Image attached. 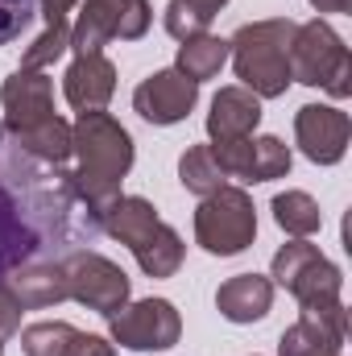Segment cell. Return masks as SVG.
Here are the masks:
<instances>
[{
    "instance_id": "6da1fadb",
    "label": "cell",
    "mask_w": 352,
    "mask_h": 356,
    "mask_svg": "<svg viewBox=\"0 0 352 356\" xmlns=\"http://www.w3.org/2000/svg\"><path fill=\"white\" fill-rule=\"evenodd\" d=\"M104 232L71 170L38 162L0 124V286L25 269L63 266Z\"/></svg>"
},
{
    "instance_id": "7a4b0ae2",
    "label": "cell",
    "mask_w": 352,
    "mask_h": 356,
    "mask_svg": "<svg viewBox=\"0 0 352 356\" xmlns=\"http://www.w3.org/2000/svg\"><path fill=\"white\" fill-rule=\"evenodd\" d=\"M71 154L79 158L71 170L79 199L91 211H104L120 195V182L133 166V137L108 112H79L71 124Z\"/></svg>"
},
{
    "instance_id": "3957f363",
    "label": "cell",
    "mask_w": 352,
    "mask_h": 356,
    "mask_svg": "<svg viewBox=\"0 0 352 356\" xmlns=\"http://www.w3.org/2000/svg\"><path fill=\"white\" fill-rule=\"evenodd\" d=\"M99 224L120 241L129 245V253L137 257V266L145 269L150 277H175L182 266V236H178L170 224L158 220L154 203L141 199V195H116L104 211H99Z\"/></svg>"
},
{
    "instance_id": "277c9868",
    "label": "cell",
    "mask_w": 352,
    "mask_h": 356,
    "mask_svg": "<svg viewBox=\"0 0 352 356\" xmlns=\"http://www.w3.org/2000/svg\"><path fill=\"white\" fill-rule=\"evenodd\" d=\"M294 29H298L294 21L273 17V21L241 25L237 38L228 42L241 88H249L257 99H273L290 88V38H294Z\"/></svg>"
},
{
    "instance_id": "5b68a950",
    "label": "cell",
    "mask_w": 352,
    "mask_h": 356,
    "mask_svg": "<svg viewBox=\"0 0 352 356\" xmlns=\"http://www.w3.org/2000/svg\"><path fill=\"white\" fill-rule=\"evenodd\" d=\"M290 79L307 88H323L336 99L352 95V54L328 21H307L290 38Z\"/></svg>"
},
{
    "instance_id": "8992f818",
    "label": "cell",
    "mask_w": 352,
    "mask_h": 356,
    "mask_svg": "<svg viewBox=\"0 0 352 356\" xmlns=\"http://www.w3.org/2000/svg\"><path fill=\"white\" fill-rule=\"evenodd\" d=\"M257 236V211L253 199L241 186H220L211 195H203L199 211H195V241L211 253V257H232L245 253Z\"/></svg>"
},
{
    "instance_id": "52a82bcc",
    "label": "cell",
    "mask_w": 352,
    "mask_h": 356,
    "mask_svg": "<svg viewBox=\"0 0 352 356\" xmlns=\"http://www.w3.org/2000/svg\"><path fill=\"white\" fill-rule=\"evenodd\" d=\"M278 286H286L303 311H319V307H332L340 302V269L332 266L315 245L307 241H290L273 253V273H269Z\"/></svg>"
},
{
    "instance_id": "ba28073f",
    "label": "cell",
    "mask_w": 352,
    "mask_h": 356,
    "mask_svg": "<svg viewBox=\"0 0 352 356\" xmlns=\"http://www.w3.org/2000/svg\"><path fill=\"white\" fill-rule=\"evenodd\" d=\"M150 29V0H83L71 25L75 54H104L108 42H137Z\"/></svg>"
},
{
    "instance_id": "9c48e42d",
    "label": "cell",
    "mask_w": 352,
    "mask_h": 356,
    "mask_svg": "<svg viewBox=\"0 0 352 356\" xmlns=\"http://www.w3.org/2000/svg\"><path fill=\"white\" fill-rule=\"evenodd\" d=\"M108 332L120 348H137V353H166L178 344L182 319H178L175 302L166 298H141V302H125L116 315H108Z\"/></svg>"
},
{
    "instance_id": "30bf717a",
    "label": "cell",
    "mask_w": 352,
    "mask_h": 356,
    "mask_svg": "<svg viewBox=\"0 0 352 356\" xmlns=\"http://www.w3.org/2000/svg\"><path fill=\"white\" fill-rule=\"evenodd\" d=\"M63 277H67V298L83 302L88 311H99L104 319L116 315L129 302V277H125V269L112 266L99 253H91V249L67 257L63 261Z\"/></svg>"
},
{
    "instance_id": "8fae6325",
    "label": "cell",
    "mask_w": 352,
    "mask_h": 356,
    "mask_svg": "<svg viewBox=\"0 0 352 356\" xmlns=\"http://www.w3.org/2000/svg\"><path fill=\"white\" fill-rule=\"evenodd\" d=\"M211 154L224 166V175L241 178V182H269V178H286V170H290V149L278 137L211 141Z\"/></svg>"
},
{
    "instance_id": "7c38bea8",
    "label": "cell",
    "mask_w": 352,
    "mask_h": 356,
    "mask_svg": "<svg viewBox=\"0 0 352 356\" xmlns=\"http://www.w3.org/2000/svg\"><path fill=\"white\" fill-rule=\"evenodd\" d=\"M344 332H349L344 302L303 311L298 323H290L282 332L278 356H344Z\"/></svg>"
},
{
    "instance_id": "4fadbf2b",
    "label": "cell",
    "mask_w": 352,
    "mask_h": 356,
    "mask_svg": "<svg viewBox=\"0 0 352 356\" xmlns=\"http://www.w3.org/2000/svg\"><path fill=\"white\" fill-rule=\"evenodd\" d=\"M349 116L332 104H307L294 116V141L315 166H336L349 149Z\"/></svg>"
},
{
    "instance_id": "5bb4252c",
    "label": "cell",
    "mask_w": 352,
    "mask_h": 356,
    "mask_svg": "<svg viewBox=\"0 0 352 356\" xmlns=\"http://www.w3.org/2000/svg\"><path fill=\"white\" fill-rule=\"evenodd\" d=\"M0 104H4V129L8 133H29L46 120H54V88L42 71L17 67L0 88Z\"/></svg>"
},
{
    "instance_id": "9a60e30c",
    "label": "cell",
    "mask_w": 352,
    "mask_h": 356,
    "mask_svg": "<svg viewBox=\"0 0 352 356\" xmlns=\"http://www.w3.org/2000/svg\"><path fill=\"white\" fill-rule=\"evenodd\" d=\"M195 99H199V83H191L175 67L150 75L141 88L133 91V108L150 124H178V120H186V112L195 108Z\"/></svg>"
},
{
    "instance_id": "2e32d148",
    "label": "cell",
    "mask_w": 352,
    "mask_h": 356,
    "mask_svg": "<svg viewBox=\"0 0 352 356\" xmlns=\"http://www.w3.org/2000/svg\"><path fill=\"white\" fill-rule=\"evenodd\" d=\"M63 91H67L71 108H79V112H104V104L116 91V67L104 54H75Z\"/></svg>"
},
{
    "instance_id": "e0dca14e",
    "label": "cell",
    "mask_w": 352,
    "mask_h": 356,
    "mask_svg": "<svg viewBox=\"0 0 352 356\" xmlns=\"http://www.w3.org/2000/svg\"><path fill=\"white\" fill-rule=\"evenodd\" d=\"M262 124V99L249 88H220L207 112V133L211 141H241L253 137V129Z\"/></svg>"
},
{
    "instance_id": "ac0fdd59",
    "label": "cell",
    "mask_w": 352,
    "mask_h": 356,
    "mask_svg": "<svg viewBox=\"0 0 352 356\" xmlns=\"http://www.w3.org/2000/svg\"><path fill=\"white\" fill-rule=\"evenodd\" d=\"M273 302V282L262 273H237L216 290V307L228 323H257Z\"/></svg>"
},
{
    "instance_id": "d6986e66",
    "label": "cell",
    "mask_w": 352,
    "mask_h": 356,
    "mask_svg": "<svg viewBox=\"0 0 352 356\" xmlns=\"http://www.w3.org/2000/svg\"><path fill=\"white\" fill-rule=\"evenodd\" d=\"M228 63V42L224 38H211V33H199V38H186L178 46V67L191 83H203V79H216Z\"/></svg>"
},
{
    "instance_id": "ffe728a7",
    "label": "cell",
    "mask_w": 352,
    "mask_h": 356,
    "mask_svg": "<svg viewBox=\"0 0 352 356\" xmlns=\"http://www.w3.org/2000/svg\"><path fill=\"white\" fill-rule=\"evenodd\" d=\"M273 220L282 232H290L294 241H307L319 232L323 216H319V203L307 195V191H282L273 195Z\"/></svg>"
},
{
    "instance_id": "44dd1931",
    "label": "cell",
    "mask_w": 352,
    "mask_h": 356,
    "mask_svg": "<svg viewBox=\"0 0 352 356\" xmlns=\"http://www.w3.org/2000/svg\"><path fill=\"white\" fill-rule=\"evenodd\" d=\"M178 182L191 191V195H211V191H220L228 175H224V166L216 162V154H211V145H191L186 154H182V162H178Z\"/></svg>"
},
{
    "instance_id": "7402d4cb",
    "label": "cell",
    "mask_w": 352,
    "mask_h": 356,
    "mask_svg": "<svg viewBox=\"0 0 352 356\" xmlns=\"http://www.w3.org/2000/svg\"><path fill=\"white\" fill-rule=\"evenodd\" d=\"M75 327L71 323H33L21 332V353L25 356H67L75 344Z\"/></svg>"
},
{
    "instance_id": "603a6c76",
    "label": "cell",
    "mask_w": 352,
    "mask_h": 356,
    "mask_svg": "<svg viewBox=\"0 0 352 356\" xmlns=\"http://www.w3.org/2000/svg\"><path fill=\"white\" fill-rule=\"evenodd\" d=\"M71 50V25H46V33L21 54V67L25 71H42V67H50L58 54H67Z\"/></svg>"
},
{
    "instance_id": "cb8c5ba5",
    "label": "cell",
    "mask_w": 352,
    "mask_h": 356,
    "mask_svg": "<svg viewBox=\"0 0 352 356\" xmlns=\"http://www.w3.org/2000/svg\"><path fill=\"white\" fill-rule=\"evenodd\" d=\"M38 0H0V46L17 42L29 25H33Z\"/></svg>"
},
{
    "instance_id": "d4e9b609",
    "label": "cell",
    "mask_w": 352,
    "mask_h": 356,
    "mask_svg": "<svg viewBox=\"0 0 352 356\" xmlns=\"http://www.w3.org/2000/svg\"><path fill=\"white\" fill-rule=\"evenodd\" d=\"M166 33L178 38V42H186V38L207 33V21H203L186 0H170V4H166Z\"/></svg>"
},
{
    "instance_id": "484cf974",
    "label": "cell",
    "mask_w": 352,
    "mask_h": 356,
    "mask_svg": "<svg viewBox=\"0 0 352 356\" xmlns=\"http://www.w3.org/2000/svg\"><path fill=\"white\" fill-rule=\"evenodd\" d=\"M21 327V307L8 298V290L0 286V356H4V340Z\"/></svg>"
},
{
    "instance_id": "4316f807",
    "label": "cell",
    "mask_w": 352,
    "mask_h": 356,
    "mask_svg": "<svg viewBox=\"0 0 352 356\" xmlns=\"http://www.w3.org/2000/svg\"><path fill=\"white\" fill-rule=\"evenodd\" d=\"M67 356H116V353H112V344H108V340H99V336H83V332H79Z\"/></svg>"
},
{
    "instance_id": "83f0119b",
    "label": "cell",
    "mask_w": 352,
    "mask_h": 356,
    "mask_svg": "<svg viewBox=\"0 0 352 356\" xmlns=\"http://www.w3.org/2000/svg\"><path fill=\"white\" fill-rule=\"evenodd\" d=\"M38 4H42L46 25H67V13H71L79 0H38Z\"/></svg>"
},
{
    "instance_id": "f1b7e54d",
    "label": "cell",
    "mask_w": 352,
    "mask_h": 356,
    "mask_svg": "<svg viewBox=\"0 0 352 356\" xmlns=\"http://www.w3.org/2000/svg\"><path fill=\"white\" fill-rule=\"evenodd\" d=\"M186 4H191V8H195V13H199L203 21H207V25H211V17H216V13H220V8H224L228 0H186Z\"/></svg>"
},
{
    "instance_id": "f546056e",
    "label": "cell",
    "mask_w": 352,
    "mask_h": 356,
    "mask_svg": "<svg viewBox=\"0 0 352 356\" xmlns=\"http://www.w3.org/2000/svg\"><path fill=\"white\" fill-rule=\"evenodd\" d=\"M319 13H349L352 8V0H311Z\"/></svg>"
}]
</instances>
